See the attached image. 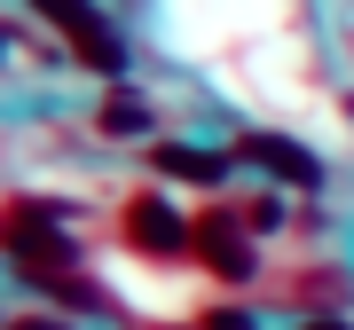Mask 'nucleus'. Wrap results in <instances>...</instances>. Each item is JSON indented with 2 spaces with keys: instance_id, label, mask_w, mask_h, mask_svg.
I'll list each match as a JSON object with an SVG mask.
<instances>
[{
  "instance_id": "obj_3",
  "label": "nucleus",
  "mask_w": 354,
  "mask_h": 330,
  "mask_svg": "<svg viewBox=\"0 0 354 330\" xmlns=\"http://www.w3.org/2000/svg\"><path fill=\"white\" fill-rule=\"evenodd\" d=\"M189 252H205L221 275H252V252H244V244L221 229V220H197V229H189Z\"/></svg>"
},
{
  "instance_id": "obj_1",
  "label": "nucleus",
  "mask_w": 354,
  "mask_h": 330,
  "mask_svg": "<svg viewBox=\"0 0 354 330\" xmlns=\"http://www.w3.org/2000/svg\"><path fill=\"white\" fill-rule=\"evenodd\" d=\"M32 8H48V24L64 32L71 48L87 55V64H102V71H118V39H111V32L95 24V8H87V0H32Z\"/></svg>"
},
{
  "instance_id": "obj_2",
  "label": "nucleus",
  "mask_w": 354,
  "mask_h": 330,
  "mask_svg": "<svg viewBox=\"0 0 354 330\" xmlns=\"http://www.w3.org/2000/svg\"><path fill=\"white\" fill-rule=\"evenodd\" d=\"M127 236L142 244V252H189V229H181L158 197H134V204H127Z\"/></svg>"
}]
</instances>
